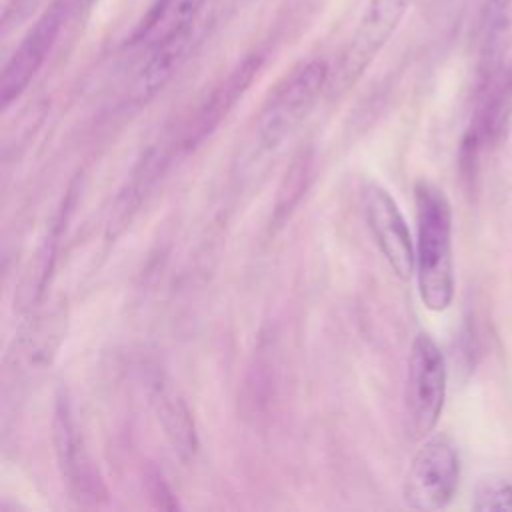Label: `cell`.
I'll list each match as a JSON object with an SVG mask.
<instances>
[{"label": "cell", "mask_w": 512, "mask_h": 512, "mask_svg": "<svg viewBox=\"0 0 512 512\" xmlns=\"http://www.w3.org/2000/svg\"><path fill=\"white\" fill-rule=\"evenodd\" d=\"M416 280L422 304L444 312L454 300L452 208L444 190L428 180L414 184Z\"/></svg>", "instance_id": "cell-1"}, {"label": "cell", "mask_w": 512, "mask_h": 512, "mask_svg": "<svg viewBox=\"0 0 512 512\" xmlns=\"http://www.w3.org/2000/svg\"><path fill=\"white\" fill-rule=\"evenodd\" d=\"M328 80L330 64L312 58L300 62L274 86L256 122L254 144L260 152L278 150L296 132L328 88Z\"/></svg>", "instance_id": "cell-2"}, {"label": "cell", "mask_w": 512, "mask_h": 512, "mask_svg": "<svg viewBox=\"0 0 512 512\" xmlns=\"http://www.w3.org/2000/svg\"><path fill=\"white\" fill-rule=\"evenodd\" d=\"M410 6L412 0H368L334 70L330 68L326 88L330 96L344 94L360 80L366 68L394 36Z\"/></svg>", "instance_id": "cell-3"}, {"label": "cell", "mask_w": 512, "mask_h": 512, "mask_svg": "<svg viewBox=\"0 0 512 512\" xmlns=\"http://www.w3.org/2000/svg\"><path fill=\"white\" fill-rule=\"evenodd\" d=\"M446 400V362L438 344L420 332L408 352L406 372V420L414 438L430 436L436 428Z\"/></svg>", "instance_id": "cell-4"}, {"label": "cell", "mask_w": 512, "mask_h": 512, "mask_svg": "<svg viewBox=\"0 0 512 512\" xmlns=\"http://www.w3.org/2000/svg\"><path fill=\"white\" fill-rule=\"evenodd\" d=\"M460 480L458 448L446 434L428 436L410 460L402 494L410 508L434 512L448 506Z\"/></svg>", "instance_id": "cell-5"}, {"label": "cell", "mask_w": 512, "mask_h": 512, "mask_svg": "<svg viewBox=\"0 0 512 512\" xmlns=\"http://www.w3.org/2000/svg\"><path fill=\"white\" fill-rule=\"evenodd\" d=\"M68 0H52L26 32L14 54L8 58L0 76V104L6 110L30 86L38 70L44 66L56 38L66 22Z\"/></svg>", "instance_id": "cell-6"}, {"label": "cell", "mask_w": 512, "mask_h": 512, "mask_svg": "<svg viewBox=\"0 0 512 512\" xmlns=\"http://www.w3.org/2000/svg\"><path fill=\"white\" fill-rule=\"evenodd\" d=\"M52 440L60 476L66 482L68 490L78 500L96 502L98 496H104V484L98 474V468L82 440V434L76 426L70 398L66 392H58L52 418Z\"/></svg>", "instance_id": "cell-7"}, {"label": "cell", "mask_w": 512, "mask_h": 512, "mask_svg": "<svg viewBox=\"0 0 512 512\" xmlns=\"http://www.w3.org/2000/svg\"><path fill=\"white\" fill-rule=\"evenodd\" d=\"M362 212L388 266L400 280H410L416 272V250L408 224L386 188L374 182L362 186Z\"/></svg>", "instance_id": "cell-8"}, {"label": "cell", "mask_w": 512, "mask_h": 512, "mask_svg": "<svg viewBox=\"0 0 512 512\" xmlns=\"http://www.w3.org/2000/svg\"><path fill=\"white\" fill-rule=\"evenodd\" d=\"M262 62H264L262 54H250L242 62H238L228 72V76L214 86V90L198 106L196 114L190 118V122L186 124L180 136V148L184 152L198 148L220 126V122L242 100V96L258 76Z\"/></svg>", "instance_id": "cell-9"}, {"label": "cell", "mask_w": 512, "mask_h": 512, "mask_svg": "<svg viewBox=\"0 0 512 512\" xmlns=\"http://www.w3.org/2000/svg\"><path fill=\"white\" fill-rule=\"evenodd\" d=\"M76 194H78V188H76V184H72L70 190L66 192V196L62 198L58 210L50 218L46 232H44L40 244L36 246V252L32 254V258L22 274V280H20L18 292H16V304L22 312L32 310L44 298V292L48 288V282H50V276L54 270L60 238L66 230V222L74 208Z\"/></svg>", "instance_id": "cell-10"}, {"label": "cell", "mask_w": 512, "mask_h": 512, "mask_svg": "<svg viewBox=\"0 0 512 512\" xmlns=\"http://www.w3.org/2000/svg\"><path fill=\"white\" fill-rule=\"evenodd\" d=\"M148 398L174 452L182 460L192 458L198 448V438L192 412L188 410L184 398L178 394V390H174L172 382L158 372L148 378Z\"/></svg>", "instance_id": "cell-11"}, {"label": "cell", "mask_w": 512, "mask_h": 512, "mask_svg": "<svg viewBox=\"0 0 512 512\" xmlns=\"http://www.w3.org/2000/svg\"><path fill=\"white\" fill-rule=\"evenodd\" d=\"M194 30L196 24L176 28L148 46V56L134 80V96L138 100H150L170 82L192 46Z\"/></svg>", "instance_id": "cell-12"}, {"label": "cell", "mask_w": 512, "mask_h": 512, "mask_svg": "<svg viewBox=\"0 0 512 512\" xmlns=\"http://www.w3.org/2000/svg\"><path fill=\"white\" fill-rule=\"evenodd\" d=\"M64 316L54 310L44 316H36L32 324L24 328L18 338V358L26 360V366H44L50 364L56 348L62 340Z\"/></svg>", "instance_id": "cell-13"}, {"label": "cell", "mask_w": 512, "mask_h": 512, "mask_svg": "<svg viewBox=\"0 0 512 512\" xmlns=\"http://www.w3.org/2000/svg\"><path fill=\"white\" fill-rule=\"evenodd\" d=\"M206 0H158L148 18L140 24L136 40L146 42L148 46L160 36L198 22V16Z\"/></svg>", "instance_id": "cell-14"}, {"label": "cell", "mask_w": 512, "mask_h": 512, "mask_svg": "<svg viewBox=\"0 0 512 512\" xmlns=\"http://www.w3.org/2000/svg\"><path fill=\"white\" fill-rule=\"evenodd\" d=\"M310 172H312V152L310 150H302L290 164V168L286 170L282 184L278 188L276 194V202H274V212H272V222L274 228L282 226L286 222V218H290L292 210L296 208V204L300 202L306 184L310 180Z\"/></svg>", "instance_id": "cell-15"}, {"label": "cell", "mask_w": 512, "mask_h": 512, "mask_svg": "<svg viewBox=\"0 0 512 512\" xmlns=\"http://www.w3.org/2000/svg\"><path fill=\"white\" fill-rule=\"evenodd\" d=\"M472 510L512 512V484L500 476H484L474 488Z\"/></svg>", "instance_id": "cell-16"}, {"label": "cell", "mask_w": 512, "mask_h": 512, "mask_svg": "<svg viewBox=\"0 0 512 512\" xmlns=\"http://www.w3.org/2000/svg\"><path fill=\"white\" fill-rule=\"evenodd\" d=\"M146 486H148L150 498L154 500V504H156L158 508H166V510L178 508L176 496L172 494V490H170V486L166 484L164 476H162L156 468H150V470H148V474H146Z\"/></svg>", "instance_id": "cell-17"}, {"label": "cell", "mask_w": 512, "mask_h": 512, "mask_svg": "<svg viewBox=\"0 0 512 512\" xmlns=\"http://www.w3.org/2000/svg\"><path fill=\"white\" fill-rule=\"evenodd\" d=\"M38 2L40 0H8L2 10V34L20 26V22H24L34 12Z\"/></svg>", "instance_id": "cell-18"}, {"label": "cell", "mask_w": 512, "mask_h": 512, "mask_svg": "<svg viewBox=\"0 0 512 512\" xmlns=\"http://www.w3.org/2000/svg\"><path fill=\"white\" fill-rule=\"evenodd\" d=\"M512 6V0H484V10L490 20H496Z\"/></svg>", "instance_id": "cell-19"}]
</instances>
